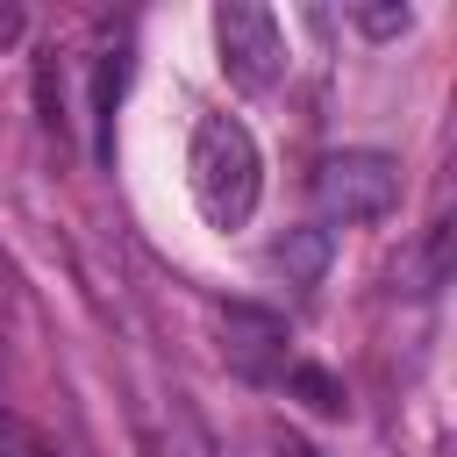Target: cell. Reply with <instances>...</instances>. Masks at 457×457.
<instances>
[{
    "label": "cell",
    "mask_w": 457,
    "mask_h": 457,
    "mask_svg": "<svg viewBox=\"0 0 457 457\" xmlns=\"http://www.w3.org/2000/svg\"><path fill=\"white\" fill-rule=\"evenodd\" d=\"M186 179H193V200L214 228H243L257 214V193H264V157H257V136L236 121V114H207L193 129V150H186Z\"/></svg>",
    "instance_id": "cell-1"
},
{
    "label": "cell",
    "mask_w": 457,
    "mask_h": 457,
    "mask_svg": "<svg viewBox=\"0 0 457 457\" xmlns=\"http://www.w3.org/2000/svg\"><path fill=\"white\" fill-rule=\"evenodd\" d=\"M393 200H400V164L386 150H336L314 164L321 221H378Z\"/></svg>",
    "instance_id": "cell-2"
},
{
    "label": "cell",
    "mask_w": 457,
    "mask_h": 457,
    "mask_svg": "<svg viewBox=\"0 0 457 457\" xmlns=\"http://www.w3.org/2000/svg\"><path fill=\"white\" fill-rule=\"evenodd\" d=\"M214 50H221L228 86H243V93H264V86L286 71L278 14L257 7V0H221V7H214Z\"/></svg>",
    "instance_id": "cell-3"
},
{
    "label": "cell",
    "mask_w": 457,
    "mask_h": 457,
    "mask_svg": "<svg viewBox=\"0 0 457 457\" xmlns=\"http://www.w3.org/2000/svg\"><path fill=\"white\" fill-rule=\"evenodd\" d=\"M214 328H221V364L236 371V378H250V386H271V378H286V321L271 314V307H257V300H228L221 314H214Z\"/></svg>",
    "instance_id": "cell-4"
},
{
    "label": "cell",
    "mask_w": 457,
    "mask_h": 457,
    "mask_svg": "<svg viewBox=\"0 0 457 457\" xmlns=\"http://www.w3.org/2000/svg\"><path fill=\"white\" fill-rule=\"evenodd\" d=\"M264 271L271 278H286V286H314L321 271H328V228H286L271 250H264Z\"/></svg>",
    "instance_id": "cell-5"
},
{
    "label": "cell",
    "mask_w": 457,
    "mask_h": 457,
    "mask_svg": "<svg viewBox=\"0 0 457 457\" xmlns=\"http://www.w3.org/2000/svg\"><path fill=\"white\" fill-rule=\"evenodd\" d=\"M443 278H450V221H436V228L400 257V286H407V293H436Z\"/></svg>",
    "instance_id": "cell-6"
},
{
    "label": "cell",
    "mask_w": 457,
    "mask_h": 457,
    "mask_svg": "<svg viewBox=\"0 0 457 457\" xmlns=\"http://www.w3.org/2000/svg\"><path fill=\"white\" fill-rule=\"evenodd\" d=\"M121 79H129V43H107V50L93 57V121H100V150H107V121H114Z\"/></svg>",
    "instance_id": "cell-7"
},
{
    "label": "cell",
    "mask_w": 457,
    "mask_h": 457,
    "mask_svg": "<svg viewBox=\"0 0 457 457\" xmlns=\"http://www.w3.org/2000/svg\"><path fill=\"white\" fill-rule=\"evenodd\" d=\"M343 21H350L357 36H371V43H393V36L414 29V7H350Z\"/></svg>",
    "instance_id": "cell-8"
},
{
    "label": "cell",
    "mask_w": 457,
    "mask_h": 457,
    "mask_svg": "<svg viewBox=\"0 0 457 457\" xmlns=\"http://www.w3.org/2000/svg\"><path fill=\"white\" fill-rule=\"evenodd\" d=\"M286 378H293V393H300L307 407H321V414H343V386H336L321 364H286Z\"/></svg>",
    "instance_id": "cell-9"
},
{
    "label": "cell",
    "mask_w": 457,
    "mask_h": 457,
    "mask_svg": "<svg viewBox=\"0 0 457 457\" xmlns=\"http://www.w3.org/2000/svg\"><path fill=\"white\" fill-rule=\"evenodd\" d=\"M0 457H57V443H50L36 421H21V414L0 407Z\"/></svg>",
    "instance_id": "cell-10"
},
{
    "label": "cell",
    "mask_w": 457,
    "mask_h": 457,
    "mask_svg": "<svg viewBox=\"0 0 457 457\" xmlns=\"http://www.w3.org/2000/svg\"><path fill=\"white\" fill-rule=\"evenodd\" d=\"M21 29H29V14H21V7H0V50L21 43Z\"/></svg>",
    "instance_id": "cell-11"
},
{
    "label": "cell",
    "mask_w": 457,
    "mask_h": 457,
    "mask_svg": "<svg viewBox=\"0 0 457 457\" xmlns=\"http://www.w3.org/2000/svg\"><path fill=\"white\" fill-rule=\"evenodd\" d=\"M278 457H321V450H307L300 436H286V443H278Z\"/></svg>",
    "instance_id": "cell-12"
}]
</instances>
